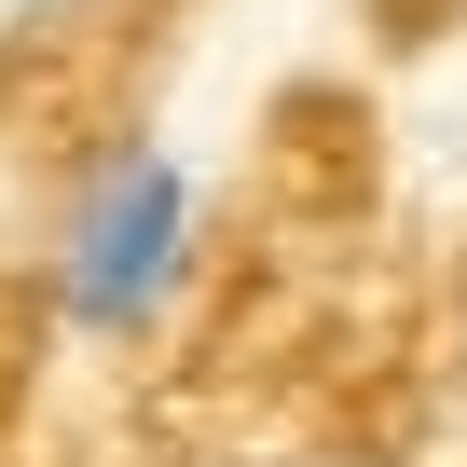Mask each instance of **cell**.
Instances as JSON below:
<instances>
[{"label": "cell", "instance_id": "cell-1", "mask_svg": "<svg viewBox=\"0 0 467 467\" xmlns=\"http://www.w3.org/2000/svg\"><path fill=\"white\" fill-rule=\"evenodd\" d=\"M206 262V179L179 138H110L56 220V317L83 344H151Z\"/></svg>", "mask_w": 467, "mask_h": 467}, {"label": "cell", "instance_id": "cell-3", "mask_svg": "<svg viewBox=\"0 0 467 467\" xmlns=\"http://www.w3.org/2000/svg\"><path fill=\"white\" fill-rule=\"evenodd\" d=\"M275 467H358V453H275Z\"/></svg>", "mask_w": 467, "mask_h": 467}, {"label": "cell", "instance_id": "cell-2", "mask_svg": "<svg viewBox=\"0 0 467 467\" xmlns=\"http://www.w3.org/2000/svg\"><path fill=\"white\" fill-rule=\"evenodd\" d=\"M69 15H97V0H0V56H15V42H56Z\"/></svg>", "mask_w": 467, "mask_h": 467}]
</instances>
